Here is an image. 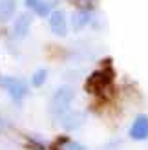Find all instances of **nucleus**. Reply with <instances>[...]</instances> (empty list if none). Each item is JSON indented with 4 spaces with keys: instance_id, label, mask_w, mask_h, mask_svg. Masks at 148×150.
I'll use <instances>...</instances> for the list:
<instances>
[{
    "instance_id": "1",
    "label": "nucleus",
    "mask_w": 148,
    "mask_h": 150,
    "mask_svg": "<svg viewBox=\"0 0 148 150\" xmlns=\"http://www.w3.org/2000/svg\"><path fill=\"white\" fill-rule=\"evenodd\" d=\"M73 99H75V90H73L71 86L64 84L61 88H57L53 97H51V101H49V112H51V115L57 117V119H61L64 114H68Z\"/></svg>"
},
{
    "instance_id": "2",
    "label": "nucleus",
    "mask_w": 148,
    "mask_h": 150,
    "mask_svg": "<svg viewBox=\"0 0 148 150\" xmlns=\"http://www.w3.org/2000/svg\"><path fill=\"white\" fill-rule=\"evenodd\" d=\"M0 86H2L13 101H22L27 95V84L24 79L18 77H2L0 79Z\"/></svg>"
},
{
    "instance_id": "3",
    "label": "nucleus",
    "mask_w": 148,
    "mask_h": 150,
    "mask_svg": "<svg viewBox=\"0 0 148 150\" xmlns=\"http://www.w3.org/2000/svg\"><path fill=\"white\" fill-rule=\"evenodd\" d=\"M130 137L134 141L148 139V115H137L130 126Z\"/></svg>"
},
{
    "instance_id": "4",
    "label": "nucleus",
    "mask_w": 148,
    "mask_h": 150,
    "mask_svg": "<svg viewBox=\"0 0 148 150\" xmlns=\"http://www.w3.org/2000/svg\"><path fill=\"white\" fill-rule=\"evenodd\" d=\"M49 29L51 33H55L57 37H64L66 31H68V24H66V15L61 9L51 11L49 15Z\"/></svg>"
},
{
    "instance_id": "5",
    "label": "nucleus",
    "mask_w": 148,
    "mask_h": 150,
    "mask_svg": "<svg viewBox=\"0 0 148 150\" xmlns=\"http://www.w3.org/2000/svg\"><path fill=\"white\" fill-rule=\"evenodd\" d=\"M61 125L64 126L66 130H77L80 125L84 123V114L82 112H75V110H70L68 114H64L61 119Z\"/></svg>"
},
{
    "instance_id": "6",
    "label": "nucleus",
    "mask_w": 148,
    "mask_h": 150,
    "mask_svg": "<svg viewBox=\"0 0 148 150\" xmlns=\"http://www.w3.org/2000/svg\"><path fill=\"white\" fill-rule=\"evenodd\" d=\"M29 28H31V17L27 13H20L13 24V35L17 39H24L29 33Z\"/></svg>"
},
{
    "instance_id": "7",
    "label": "nucleus",
    "mask_w": 148,
    "mask_h": 150,
    "mask_svg": "<svg viewBox=\"0 0 148 150\" xmlns=\"http://www.w3.org/2000/svg\"><path fill=\"white\" fill-rule=\"evenodd\" d=\"M26 4H27L29 9H33L39 17H46V15H49L55 0H26Z\"/></svg>"
},
{
    "instance_id": "8",
    "label": "nucleus",
    "mask_w": 148,
    "mask_h": 150,
    "mask_svg": "<svg viewBox=\"0 0 148 150\" xmlns=\"http://www.w3.org/2000/svg\"><path fill=\"white\" fill-rule=\"evenodd\" d=\"M15 9H17V0H0V22L9 20Z\"/></svg>"
},
{
    "instance_id": "9",
    "label": "nucleus",
    "mask_w": 148,
    "mask_h": 150,
    "mask_svg": "<svg viewBox=\"0 0 148 150\" xmlns=\"http://www.w3.org/2000/svg\"><path fill=\"white\" fill-rule=\"evenodd\" d=\"M90 20H92L90 11H86V9H79V11H75V13H73V18H71L73 29H82L86 24H90Z\"/></svg>"
},
{
    "instance_id": "10",
    "label": "nucleus",
    "mask_w": 148,
    "mask_h": 150,
    "mask_svg": "<svg viewBox=\"0 0 148 150\" xmlns=\"http://www.w3.org/2000/svg\"><path fill=\"white\" fill-rule=\"evenodd\" d=\"M58 150H86L84 145H80L79 141H71V139H62L58 143Z\"/></svg>"
},
{
    "instance_id": "11",
    "label": "nucleus",
    "mask_w": 148,
    "mask_h": 150,
    "mask_svg": "<svg viewBox=\"0 0 148 150\" xmlns=\"http://www.w3.org/2000/svg\"><path fill=\"white\" fill-rule=\"evenodd\" d=\"M46 79H48V70L46 68H40V70H37L33 73L31 82H33V86H42L44 82H46Z\"/></svg>"
},
{
    "instance_id": "12",
    "label": "nucleus",
    "mask_w": 148,
    "mask_h": 150,
    "mask_svg": "<svg viewBox=\"0 0 148 150\" xmlns=\"http://www.w3.org/2000/svg\"><path fill=\"white\" fill-rule=\"evenodd\" d=\"M6 130V119L2 117V115H0V134H2Z\"/></svg>"
},
{
    "instance_id": "13",
    "label": "nucleus",
    "mask_w": 148,
    "mask_h": 150,
    "mask_svg": "<svg viewBox=\"0 0 148 150\" xmlns=\"http://www.w3.org/2000/svg\"><path fill=\"white\" fill-rule=\"evenodd\" d=\"M80 2H90V0H80Z\"/></svg>"
}]
</instances>
